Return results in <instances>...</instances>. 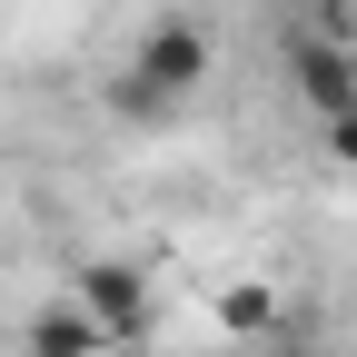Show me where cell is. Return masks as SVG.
Returning <instances> with one entry per match:
<instances>
[{
	"mask_svg": "<svg viewBox=\"0 0 357 357\" xmlns=\"http://www.w3.org/2000/svg\"><path fill=\"white\" fill-rule=\"evenodd\" d=\"M199 89H208V20L169 10V20L139 30V50L119 60V79H109V119H119V129H169Z\"/></svg>",
	"mask_w": 357,
	"mask_h": 357,
	"instance_id": "1",
	"label": "cell"
},
{
	"mask_svg": "<svg viewBox=\"0 0 357 357\" xmlns=\"http://www.w3.org/2000/svg\"><path fill=\"white\" fill-rule=\"evenodd\" d=\"M70 307L100 328V347H139L149 318H159V298H149V268H139V258H79Z\"/></svg>",
	"mask_w": 357,
	"mask_h": 357,
	"instance_id": "2",
	"label": "cell"
},
{
	"mask_svg": "<svg viewBox=\"0 0 357 357\" xmlns=\"http://www.w3.org/2000/svg\"><path fill=\"white\" fill-rule=\"evenodd\" d=\"M288 79L307 89V109H318V119L357 109V60L337 50V40H318V30H298V40H288Z\"/></svg>",
	"mask_w": 357,
	"mask_h": 357,
	"instance_id": "3",
	"label": "cell"
},
{
	"mask_svg": "<svg viewBox=\"0 0 357 357\" xmlns=\"http://www.w3.org/2000/svg\"><path fill=\"white\" fill-rule=\"evenodd\" d=\"M20 347H30V357H100V328H89L70 298H50V307L20 328Z\"/></svg>",
	"mask_w": 357,
	"mask_h": 357,
	"instance_id": "4",
	"label": "cell"
},
{
	"mask_svg": "<svg viewBox=\"0 0 357 357\" xmlns=\"http://www.w3.org/2000/svg\"><path fill=\"white\" fill-rule=\"evenodd\" d=\"M218 328H229V337H268V328H278V298H268V288H218Z\"/></svg>",
	"mask_w": 357,
	"mask_h": 357,
	"instance_id": "5",
	"label": "cell"
},
{
	"mask_svg": "<svg viewBox=\"0 0 357 357\" xmlns=\"http://www.w3.org/2000/svg\"><path fill=\"white\" fill-rule=\"evenodd\" d=\"M318 139H328V159H337V169H357V109H337V119H318Z\"/></svg>",
	"mask_w": 357,
	"mask_h": 357,
	"instance_id": "6",
	"label": "cell"
},
{
	"mask_svg": "<svg viewBox=\"0 0 357 357\" xmlns=\"http://www.w3.org/2000/svg\"><path fill=\"white\" fill-rule=\"evenodd\" d=\"M288 357H337V347H288Z\"/></svg>",
	"mask_w": 357,
	"mask_h": 357,
	"instance_id": "7",
	"label": "cell"
}]
</instances>
